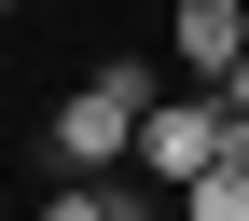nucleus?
<instances>
[{
	"instance_id": "f257e3e1",
	"label": "nucleus",
	"mask_w": 249,
	"mask_h": 221,
	"mask_svg": "<svg viewBox=\"0 0 249 221\" xmlns=\"http://www.w3.org/2000/svg\"><path fill=\"white\" fill-rule=\"evenodd\" d=\"M139 111H152V69H139V55H111L97 83H70V97H55V124H42L55 180H111L124 152H139Z\"/></svg>"
},
{
	"instance_id": "f03ea898",
	"label": "nucleus",
	"mask_w": 249,
	"mask_h": 221,
	"mask_svg": "<svg viewBox=\"0 0 249 221\" xmlns=\"http://www.w3.org/2000/svg\"><path fill=\"white\" fill-rule=\"evenodd\" d=\"M124 166H139L152 194L208 180V166H222V97H152V111H139V152H124Z\"/></svg>"
},
{
	"instance_id": "7ed1b4c3",
	"label": "nucleus",
	"mask_w": 249,
	"mask_h": 221,
	"mask_svg": "<svg viewBox=\"0 0 249 221\" xmlns=\"http://www.w3.org/2000/svg\"><path fill=\"white\" fill-rule=\"evenodd\" d=\"M166 55L194 69V97H222L235 55H249V0H180V14H166Z\"/></svg>"
},
{
	"instance_id": "20e7f679",
	"label": "nucleus",
	"mask_w": 249,
	"mask_h": 221,
	"mask_svg": "<svg viewBox=\"0 0 249 221\" xmlns=\"http://www.w3.org/2000/svg\"><path fill=\"white\" fill-rule=\"evenodd\" d=\"M42 221H152V194H139V180H55Z\"/></svg>"
},
{
	"instance_id": "39448f33",
	"label": "nucleus",
	"mask_w": 249,
	"mask_h": 221,
	"mask_svg": "<svg viewBox=\"0 0 249 221\" xmlns=\"http://www.w3.org/2000/svg\"><path fill=\"white\" fill-rule=\"evenodd\" d=\"M180 221H249V180H235V166H208V180H180Z\"/></svg>"
},
{
	"instance_id": "423d86ee",
	"label": "nucleus",
	"mask_w": 249,
	"mask_h": 221,
	"mask_svg": "<svg viewBox=\"0 0 249 221\" xmlns=\"http://www.w3.org/2000/svg\"><path fill=\"white\" fill-rule=\"evenodd\" d=\"M222 166H235V180H249V124H235V111H222Z\"/></svg>"
},
{
	"instance_id": "0eeeda50",
	"label": "nucleus",
	"mask_w": 249,
	"mask_h": 221,
	"mask_svg": "<svg viewBox=\"0 0 249 221\" xmlns=\"http://www.w3.org/2000/svg\"><path fill=\"white\" fill-rule=\"evenodd\" d=\"M0 14H14V0H0Z\"/></svg>"
}]
</instances>
